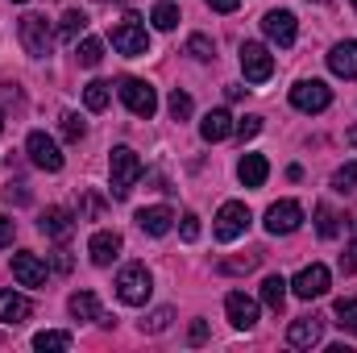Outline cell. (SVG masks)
Listing matches in <instances>:
<instances>
[{
  "mask_svg": "<svg viewBox=\"0 0 357 353\" xmlns=\"http://www.w3.org/2000/svg\"><path fill=\"white\" fill-rule=\"evenodd\" d=\"M13 278L21 283V287H46V278H50V270L46 262L38 258V254H29V250H21V254H13Z\"/></svg>",
  "mask_w": 357,
  "mask_h": 353,
  "instance_id": "13",
  "label": "cell"
},
{
  "mask_svg": "<svg viewBox=\"0 0 357 353\" xmlns=\"http://www.w3.org/2000/svg\"><path fill=\"white\" fill-rule=\"evenodd\" d=\"M229 133H233V117H229L225 108H212V112L199 121V137H204V142H225Z\"/></svg>",
  "mask_w": 357,
  "mask_h": 353,
  "instance_id": "21",
  "label": "cell"
},
{
  "mask_svg": "<svg viewBox=\"0 0 357 353\" xmlns=\"http://www.w3.org/2000/svg\"><path fill=\"white\" fill-rule=\"evenodd\" d=\"M328 283H333V274H328V266H320V262H312V266H303L299 274H295V283H287L299 299H320L324 291H328Z\"/></svg>",
  "mask_w": 357,
  "mask_h": 353,
  "instance_id": "11",
  "label": "cell"
},
{
  "mask_svg": "<svg viewBox=\"0 0 357 353\" xmlns=\"http://www.w3.org/2000/svg\"><path fill=\"white\" fill-rule=\"evenodd\" d=\"M33 350H50V353H63V350H71V333H38L33 337Z\"/></svg>",
  "mask_w": 357,
  "mask_h": 353,
  "instance_id": "32",
  "label": "cell"
},
{
  "mask_svg": "<svg viewBox=\"0 0 357 353\" xmlns=\"http://www.w3.org/2000/svg\"><path fill=\"white\" fill-rule=\"evenodd\" d=\"M38 229H42L50 241H71V233H75V216H71L67 208H46L42 220H38Z\"/></svg>",
  "mask_w": 357,
  "mask_h": 353,
  "instance_id": "16",
  "label": "cell"
},
{
  "mask_svg": "<svg viewBox=\"0 0 357 353\" xmlns=\"http://www.w3.org/2000/svg\"><path fill=\"white\" fill-rule=\"evenodd\" d=\"M29 316H33V303H29L25 295H17V291H0V324L17 329V324H25Z\"/></svg>",
  "mask_w": 357,
  "mask_h": 353,
  "instance_id": "17",
  "label": "cell"
},
{
  "mask_svg": "<svg viewBox=\"0 0 357 353\" xmlns=\"http://www.w3.org/2000/svg\"><path fill=\"white\" fill-rule=\"evenodd\" d=\"M341 270H345V274H357V237H354V246L341 254Z\"/></svg>",
  "mask_w": 357,
  "mask_h": 353,
  "instance_id": "42",
  "label": "cell"
},
{
  "mask_svg": "<svg viewBox=\"0 0 357 353\" xmlns=\"http://www.w3.org/2000/svg\"><path fill=\"white\" fill-rule=\"evenodd\" d=\"M354 333H357V329H354Z\"/></svg>",
  "mask_w": 357,
  "mask_h": 353,
  "instance_id": "50",
  "label": "cell"
},
{
  "mask_svg": "<svg viewBox=\"0 0 357 353\" xmlns=\"http://www.w3.org/2000/svg\"><path fill=\"white\" fill-rule=\"evenodd\" d=\"M254 266H258V258L250 254V258H233V262H220V270H225V274H245V270H254Z\"/></svg>",
  "mask_w": 357,
  "mask_h": 353,
  "instance_id": "40",
  "label": "cell"
},
{
  "mask_svg": "<svg viewBox=\"0 0 357 353\" xmlns=\"http://www.w3.org/2000/svg\"><path fill=\"white\" fill-rule=\"evenodd\" d=\"M187 337H191V345H204V341H208V324H204V320H195Z\"/></svg>",
  "mask_w": 357,
  "mask_h": 353,
  "instance_id": "43",
  "label": "cell"
},
{
  "mask_svg": "<svg viewBox=\"0 0 357 353\" xmlns=\"http://www.w3.org/2000/svg\"><path fill=\"white\" fill-rule=\"evenodd\" d=\"M67 308H71L75 320H100V303H96L91 291H75V295L67 299Z\"/></svg>",
  "mask_w": 357,
  "mask_h": 353,
  "instance_id": "24",
  "label": "cell"
},
{
  "mask_svg": "<svg viewBox=\"0 0 357 353\" xmlns=\"http://www.w3.org/2000/svg\"><path fill=\"white\" fill-rule=\"evenodd\" d=\"M320 337H324V320L320 316H299V320L287 324V341L295 350H312V345H320Z\"/></svg>",
  "mask_w": 357,
  "mask_h": 353,
  "instance_id": "15",
  "label": "cell"
},
{
  "mask_svg": "<svg viewBox=\"0 0 357 353\" xmlns=\"http://www.w3.org/2000/svg\"><path fill=\"white\" fill-rule=\"evenodd\" d=\"M88 254H91V262H96V266L116 262V254H121V233H112V229H100V233H91Z\"/></svg>",
  "mask_w": 357,
  "mask_h": 353,
  "instance_id": "19",
  "label": "cell"
},
{
  "mask_svg": "<svg viewBox=\"0 0 357 353\" xmlns=\"http://www.w3.org/2000/svg\"><path fill=\"white\" fill-rule=\"evenodd\" d=\"M108 179H112V195L125 200V195L133 191V183L142 179V158H137L129 146H116V150L108 154Z\"/></svg>",
  "mask_w": 357,
  "mask_h": 353,
  "instance_id": "1",
  "label": "cell"
},
{
  "mask_svg": "<svg viewBox=\"0 0 357 353\" xmlns=\"http://www.w3.org/2000/svg\"><path fill=\"white\" fill-rule=\"evenodd\" d=\"M187 54H191L195 63H208V59H216V46H212L208 33H191V38H187Z\"/></svg>",
  "mask_w": 357,
  "mask_h": 353,
  "instance_id": "30",
  "label": "cell"
},
{
  "mask_svg": "<svg viewBox=\"0 0 357 353\" xmlns=\"http://www.w3.org/2000/svg\"><path fill=\"white\" fill-rule=\"evenodd\" d=\"M59 121H63V125H59V129H63V137H67V142H79V137H84V133H88V125H84V121H79V117H75V112H63V117H59Z\"/></svg>",
  "mask_w": 357,
  "mask_h": 353,
  "instance_id": "34",
  "label": "cell"
},
{
  "mask_svg": "<svg viewBox=\"0 0 357 353\" xmlns=\"http://www.w3.org/2000/svg\"><path fill=\"white\" fill-rule=\"evenodd\" d=\"M337 324L341 329H357V299H337Z\"/></svg>",
  "mask_w": 357,
  "mask_h": 353,
  "instance_id": "35",
  "label": "cell"
},
{
  "mask_svg": "<svg viewBox=\"0 0 357 353\" xmlns=\"http://www.w3.org/2000/svg\"><path fill=\"white\" fill-rule=\"evenodd\" d=\"M54 270H63V274L71 270V258H67V250H54Z\"/></svg>",
  "mask_w": 357,
  "mask_h": 353,
  "instance_id": "45",
  "label": "cell"
},
{
  "mask_svg": "<svg viewBox=\"0 0 357 353\" xmlns=\"http://www.w3.org/2000/svg\"><path fill=\"white\" fill-rule=\"evenodd\" d=\"M13 4H25V0H13Z\"/></svg>",
  "mask_w": 357,
  "mask_h": 353,
  "instance_id": "47",
  "label": "cell"
},
{
  "mask_svg": "<svg viewBox=\"0 0 357 353\" xmlns=\"http://www.w3.org/2000/svg\"><path fill=\"white\" fill-rule=\"evenodd\" d=\"M17 33H21L25 54H33V59H46L50 46H54V29H50V21H46L42 13H25L21 25H17Z\"/></svg>",
  "mask_w": 357,
  "mask_h": 353,
  "instance_id": "3",
  "label": "cell"
},
{
  "mask_svg": "<svg viewBox=\"0 0 357 353\" xmlns=\"http://www.w3.org/2000/svg\"><path fill=\"white\" fill-rule=\"evenodd\" d=\"M328 67H333V75H341V80H357V42H337L333 50H328Z\"/></svg>",
  "mask_w": 357,
  "mask_h": 353,
  "instance_id": "20",
  "label": "cell"
},
{
  "mask_svg": "<svg viewBox=\"0 0 357 353\" xmlns=\"http://www.w3.org/2000/svg\"><path fill=\"white\" fill-rule=\"evenodd\" d=\"M225 312H229V324L233 329H254L258 324V303L245 291H229L225 295Z\"/></svg>",
  "mask_w": 357,
  "mask_h": 353,
  "instance_id": "14",
  "label": "cell"
},
{
  "mask_svg": "<svg viewBox=\"0 0 357 353\" xmlns=\"http://www.w3.org/2000/svg\"><path fill=\"white\" fill-rule=\"evenodd\" d=\"M75 59H79V67H100L104 46H100L96 38H84V42H75Z\"/></svg>",
  "mask_w": 357,
  "mask_h": 353,
  "instance_id": "31",
  "label": "cell"
},
{
  "mask_svg": "<svg viewBox=\"0 0 357 353\" xmlns=\"http://www.w3.org/2000/svg\"><path fill=\"white\" fill-rule=\"evenodd\" d=\"M171 225H175V212H171L167 204H154V208H142V212H137V229L150 233V237L171 233Z\"/></svg>",
  "mask_w": 357,
  "mask_h": 353,
  "instance_id": "18",
  "label": "cell"
},
{
  "mask_svg": "<svg viewBox=\"0 0 357 353\" xmlns=\"http://www.w3.org/2000/svg\"><path fill=\"white\" fill-rule=\"evenodd\" d=\"M354 8H357V0H354Z\"/></svg>",
  "mask_w": 357,
  "mask_h": 353,
  "instance_id": "49",
  "label": "cell"
},
{
  "mask_svg": "<svg viewBox=\"0 0 357 353\" xmlns=\"http://www.w3.org/2000/svg\"><path fill=\"white\" fill-rule=\"evenodd\" d=\"M291 104H295L299 112H324V108L333 104V88H328L324 80H299V84L291 88Z\"/></svg>",
  "mask_w": 357,
  "mask_h": 353,
  "instance_id": "7",
  "label": "cell"
},
{
  "mask_svg": "<svg viewBox=\"0 0 357 353\" xmlns=\"http://www.w3.org/2000/svg\"><path fill=\"white\" fill-rule=\"evenodd\" d=\"M116 91H121V100H125V108L133 112V117H154L158 112V91L150 88L146 80H121L116 84Z\"/></svg>",
  "mask_w": 357,
  "mask_h": 353,
  "instance_id": "5",
  "label": "cell"
},
{
  "mask_svg": "<svg viewBox=\"0 0 357 353\" xmlns=\"http://www.w3.org/2000/svg\"><path fill=\"white\" fill-rule=\"evenodd\" d=\"M171 117H175V121H187V117H191V96H187V91H171Z\"/></svg>",
  "mask_w": 357,
  "mask_h": 353,
  "instance_id": "38",
  "label": "cell"
},
{
  "mask_svg": "<svg viewBox=\"0 0 357 353\" xmlns=\"http://www.w3.org/2000/svg\"><path fill=\"white\" fill-rule=\"evenodd\" d=\"M316 4H328V0H316Z\"/></svg>",
  "mask_w": 357,
  "mask_h": 353,
  "instance_id": "48",
  "label": "cell"
},
{
  "mask_svg": "<svg viewBox=\"0 0 357 353\" xmlns=\"http://www.w3.org/2000/svg\"><path fill=\"white\" fill-rule=\"evenodd\" d=\"M270 175V163L262 158V154H245L241 163H237V179L245 183V187H262Z\"/></svg>",
  "mask_w": 357,
  "mask_h": 353,
  "instance_id": "22",
  "label": "cell"
},
{
  "mask_svg": "<svg viewBox=\"0 0 357 353\" xmlns=\"http://www.w3.org/2000/svg\"><path fill=\"white\" fill-rule=\"evenodd\" d=\"M262 29H266V38L274 46H295V38H299V25H295V13H287V8H270L266 17H262Z\"/></svg>",
  "mask_w": 357,
  "mask_h": 353,
  "instance_id": "12",
  "label": "cell"
},
{
  "mask_svg": "<svg viewBox=\"0 0 357 353\" xmlns=\"http://www.w3.org/2000/svg\"><path fill=\"white\" fill-rule=\"evenodd\" d=\"M0 133H4V112H0Z\"/></svg>",
  "mask_w": 357,
  "mask_h": 353,
  "instance_id": "46",
  "label": "cell"
},
{
  "mask_svg": "<svg viewBox=\"0 0 357 353\" xmlns=\"http://www.w3.org/2000/svg\"><path fill=\"white\" fill-rule=\"evenodd\" d=\"M25 154H29V163L38 167V171H63V150L54 146V137H46L42 129H33L29 133V142H25Z\"/></svg>",
  "mask_w": 357,
  "mask_h": 353,
  "instance_id": "8",
  "label": "cell"
},
{
  "mask_svg": "<svg viewBox=\"0 0 357 353\" xmlns=\"http://www.w3.org/2000/svg\"><path fill=\"white\" fill-rule=\"evenodd\" d=\"M13 237H17V225H13V216H4V212H0V250H4V246H13Z\"/></svg>",
  "mask_w": 357,
  "mask_h": 353,
  "instance_id": "41",
  "label": "cell"
},
{
  "mask_svg": "<svg viewBox=\"0 0 357 353\" xmlns=\"http://www.w3.org/2000/svg\"><path fill=\"white\" fill-rule=\"evenodd\" d=\"M245 229H250V208L237 204V200L220 204V212H216V241H237Z\"/></svg>",
  "mask_w": 357,
  "mask_h": 353,
  "instance_id": "9",
  "label": "cell"
},
{
  "mask_svg": "<svg viewBox=\"0 0 357 353\" xmlns=\"http://www.w3.org/2000/svg\"><path fill=\"white\" fill-rule=\"evenodd\" d=\"M171 320H175V312H171V308H154V312L142 320V333H146V337H158V333H167V329H171Z\"/></svg>",
  "mask_w": 357,
  "mask_h": 353,
  "instance_id": "28",
  "label": "cell"
},
{
  "mask_svg": "<svg viewBox=\"0 0 357 353\" xmlns=\"http://www.w3.org/2000/svg\"><path fill=\"white\" fill-rule=\"evenodd\" d=\"M233 133H237L241 142H254V137L262 133V117H241V121L233 125Z\"/></svg>",
  "mask_w": 357,
  "mask_h": 353,
  "instance_id": "36",
  "label": "cell"
},
{
  "mask_svg": "<svg viewBox=\"0 0 357 353\" xmlns=\"http://www.w3.org/2000/svg\"><path fill=\"white\" fill-rule=\"evenodd\" d=\"M316 233H320L324 241H333V237L341 233V216H337L328 204H320V208H316Z\"/></svg>",
  "mask_w": 357,
  "mask_h": 353,
  "instance_id": "27",
  "label": "cell"
},
{
  "mask_svg": "<svg viewBox=\"0 0 357 353\" xmlns=\"http://www.w3.org/2000/svg\"><path fill=\"white\" fill-rule=\"evenodd\" d=\"M241 75L250 84H266L270 75H274V54L262 42H241Z\"/></svg>",
  "mask_w": 357,
  "mask_h": 353,
  "instance_id": "6",
  "label": "cell"
},
{
  "mask_svg": "<svg viewBox=\"0 0 357 353\" xmlns=\"http://www.w3.org/2000/svg\"><path fill=\"white\" fill-rule=\"evenodd\" d=\"M237 4L241 0H208V8H216V13H237Z\"/></svg>",
  "mask_w": 357,
  "mask_h": 353,
  "instance_id": "44",
  "label": "cell"
},
{
  "mask_svg": "<svg viewBox=\"0 0 357 353\" xmlns=\"http://www.w3.org/2000/svg\"><path fill=\"white\" fill-rule=\"evenodd\" d=\"M178 237H183V241H195V237H199V216H195V212H187V216L178 220Z\"/></svg>",
  "mask_w": 357,
  "mask_h": 353,
  "instance_id": "39",
  "label": "cell"
},
{
  "mask_svg": "<svg viewBox=\"0 0 357 353\" xmlns=\"http://www.w3.org/2000/svg\"><path fill=\"white\" fill-rule=\"evenodd\" d=\"M112 46H116L125 59H142V54H150V33H146L142 17H125V21H116V25H112Z\"/></svg>",
  "mask_w": 357,
  "mask_h": 353,
  "instance_id": "4",
  "label": "cell"
},
{
  "mask_svg": "<svg viewBox=\"0 0 357 353\" xmlns=\"http://www.w3.org/2000/svg\"><path fill=\"white\" fill-rule=\"evenodd\" d=\"M84 29H88V17H84V13H79V8H71V13H67V17H63V21H59V38H63V42H67V46H75V42H79V33H84Z\"/></svg>",
  "mask_w": 357,
  "mask_h": 353,
  "instance_id": "25",
  "label": "cell"
},
{
  "mask_svg": "<svg viewBox=\"0 0 357 353\" xmlns=\"http://www.w3.org/2000/svg\"><path fill=\"white\" fill-rule=\"evenodd\" d=\"M104 216V200L96 195V191H84V212H79V220H100Z\"/></svg>",
  "mask_w": 357,
  "mask_h": 353,
  "instance_id": "37",
  "label": "cell"
},
{
  "mask_svg": "<svg viewBox=\"0 0 357 353\" xmlns=\"http://www.w3.org/2000/svg\"><path fill=\"white\" fill-rule=\"evenodd\" d=\"M299 225H303V208H299L295 200H278V204L266 208V233L270 237H287V233H295Z\"/></svg>",
  "mask_w": 357,
  "mask_h": 353,
  "instance_id": "10",
  "label": "cell"
},
{
  "mask_svg": "<svg viewBox=\"0 0 357 353\" xmlns=\"http://www.w3.org/2000/svg\"><path fill=\"white\" fill-rule=\"evenodd\" d=\"M262 303L270 312H282V303H287V278L282 274H266L262 278Z\"/></svg>",
  "mask_w": 357,
  "mask_h": 353,
  "instance_id": "23",
  "label": "cell"
},
{
  "mask_svg": "<svg viewBox=\"0 0 357 353\" xmlns=\"http://www.w3.org/2000/svg\"><path fill=\"white\" fill-rule=\"evenodd\" d=\"M108 96H112V84L91 80L88 88H84V104H88V112H104V108H108Z\"/></svg>",
  "mask_w": 357,
  "mask_h": 353,
  "instance_id": "26",
  "label": "cell"
},
{
  "mask_svg": "<svg viewBox=\"0 0 357 353\" xmlns=\"http://www.w3.org/2000/svg\"><path fill=\"white\" fill-rule=\"evenodd\" d=\"M150 291H154V274H150L142 262L125 266V270L116 274V295H121V303H129V308H142V303L150 299Z\"/></svg>",
  "mask_w": 357,
  "mask_h": 353,
  "instance_id": "2",
  "label": "cell"
},
{
  "mask_svg": "<svg viewBox=\"0 0 357 353\" xmlns=\"http://www.w3.org/2000/svg\"><path fill=\"white\" fill-rule=\"evenodd\" d=\"M354 187H357V163H345V167L333 175V191H337V195H349Z\"/></svg>",
  "mask_w": 357,
  "mask_h": 353,
  "instance_id": "33",
  "label": "cell"
},
{
  "mask_svg": "<svg viewBox=\"0 0 357 353\" xmlns=\"http://www.w3.org/2000/svg\"><path fill=\"white\" fill-rule=\"evenodd\" d=\"M150 21H154V29H175V25H178V4L158 0V4H154V13H150Z\"/></svg>",
  "mask_w": 357,
  "mask_h": 353,
  "instance_id": "29",
  "label": "cell"
}]
</instances>
